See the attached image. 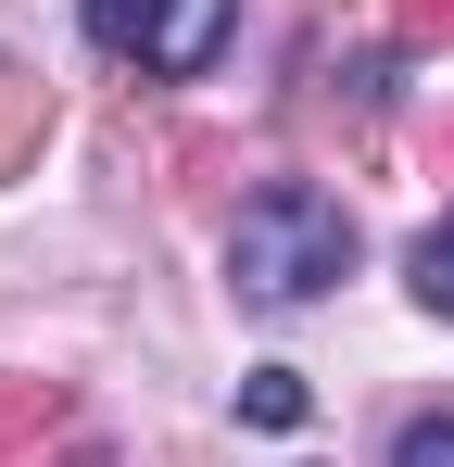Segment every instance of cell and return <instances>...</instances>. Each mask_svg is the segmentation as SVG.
Masks as SVG:
<instances>
[{
	"label": "cell",
	"instance_id": "cell-6",
	"mask_svg": "<svg viewBox=\"0 0 454 467\" xmlns=\"http://www.w3.org/2000/svg\"><path fill=\"white\" fill-rule=\"evenodd\" d=\"M404 278H417V304H429V316H454V215L417 240V253H404Z\"/></svg>",
	"mask_w": 454,
	"mask_h": 467
},
{
	"label": "cell",
	"instance_id": "cell-8",
	"mask_svg": "<svg viewBox=\"0 0 454 467\" xmlns=\"http://www.w3.org/2000/svg\"><path fill=\"white\" fill-rule=\"evenodd\" d=\"M391 26H404L417 51H442V38H454V0H391Z\"/></svg>",
	"mask_w": 454,
	"mask_h": 467
},
{
	"label": "cell",
	"instance_id": "cell-3",
	"mask_svg": "<svg viewBox=\"0 0 454 467\" xmlns=\"http://www.w3.org/2000/svg\"><path fill=\"white\" fill-rule=\"evenodd\" d=\"M64 417H76L64 379H0V467H13V455L38 467V442H64Z\"/></svg>",
	"mask_w": 454,
	"mask_h": 467
},
{
	"label": "cell",
	"instance_id": "cell-5",
	"mask_svg": "<svg viewBox=\"0 0 454 467\" xmlns=\"http://www.w3.org/2000/svg\"><path fill=\"white\" fill-rule=\"evenodd\" d=\"M240 417H253V430H303V379L291 367H253V379H240Z\"/></svg>",
	"mask_w": 454,
	"mask_h": 467
},
{
	"label": "cell",
	"instance_id": "cell-2",
	"mask_svg": "<svg viewBox=\"0 0 454 467\" xmlns=\"http://www.w3.org/2000/svg\"><path fill=\"white\" fill-rule=\"evenodd\" d=\"M227 13L240 0H88V38L127 51V64H151V77H202L227 51Z\"/></svg>",
	"mask_w": 454,
	"mask_h": 467
},
{
	"label": "cell",
	"instance_id": "cell-7",
	"mask_svg": "<svg viewBox=\"0 0 454 467\" xmlns=\"http://www.w3.org/2000/svg\"><path fill=\"white\" fill-rule=\"evenodd\" d=\"M391 467H454V417H404V442H391Z\"/></svg>",
	"mask_w": 454,
	"mask_h": 467
},
{
	"label": "cell",
	"instance_id": "cell-9",
	"mask_svg": "<svg viewBox=\"0 0 454 467\" xmlns=\"http://www.w3.org/2000/svg\"><path fill=\"white\" fill-rule=\"evenodd\" d=\"M51 467H127V455H114V442H64Z\"/></svg>",
	"mask_w": 454,
	"mask_h": 467
},
{
	"label": "cell",
	"instance_id": "cell-1",
	"mask_svg": "<svg viewBox=\"0 0 454 467\" xmlns=\"http://www.w3.org/2000/svg\"><path fill=\"white\" fill-rule=\"evenodd\" d=\"M341 265H354V215H341L328 190H303V177L253 190V202H240V228H227V278H240V304H265V316L315 304Z\"/></svg>",
	"mask_w": 454,
	"mask_h": 467
},
{
	"label": "cell",
	"instance_id": "cell-4",
	"mask_svg": "<svg viewBox=\"0 0 454 467\" xmlns=\"http://www.w3.org/2000/svg\"><path fill=\"white\" fill-rule=\"evenodd\" d=\"M38 140H51V88L26 77V64H0V177H26Z\"/></svg>",
	"mask_w": 454,
	"mask_h": 467
}]
</instances>
